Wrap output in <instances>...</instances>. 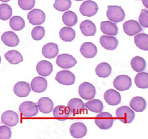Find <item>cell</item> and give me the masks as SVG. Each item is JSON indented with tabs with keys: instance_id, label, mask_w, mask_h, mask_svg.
I'll list each match as a JSON object with an SVG mask.
<instances>
[{
	"instance_id": "30",
	"label": "cell",
	"mask_w": 148,
	"mask_h": 139,
	"mask_svg": "<svg viewBox=\"0 0 148 139\" xmlns=\"http://www.w3.org/2000/svg\"><path fill=\"white\" fill-rule=\"evenodd\" d=\"M85 108L89 110L90 111L96 113H100L103 111L104 109V104L101 102V101L99 100V99H91L89 100L88 102L84 104Z\"/></svg>"
},
{
	"instance_id": "7",
	"label": "cell",
	"mask_w": 148,
	"mask_h": 139,
	"mask_svg": "<svg viewBox=\"0 0 148 139\" xmlns=\"http://www.w3.org/2000/svg\"><path fill=\"white\" fill-rule=\"evenodd\" d=\"M98 10H99L98 5L92 0L84 1V2H82L79 8V11L82 15L88 17H91L96 15Z\"/></svg>"
},
{
	"instance_id": "27",
	"label": "cell",
	"mask_w": 148,
	"mask_h": 139,
	"mask_svg": "<svg viewBox=\"0 0 148 139\" xmlns=\"http://www.w3.org/2000/svg\"><path fill=\"white\" fill-rule=\"evenodd\" d=\"M130 108L136 112H143L147 107V102L145 99L140 96H136L131 99L130 102Z\"/></svg>"
},
{
	"instance_id": "41",
	"label": "cell",
	"mask_w": 148,
	"mask_h": 139,
	"mask_svg": "<svg viewBox=\"0 0 148 139\" xmlns=\"http://www.w3.org/2000/svg\"><path fill=\"white\" fill-rule=\"evenodd\" d=\"M139 24L141 26L145 27V28H148V11L147 10L145 9H142L141 11V14L139 15Z\"/></svg>"
},
{
	"instance_id": "21",
	"label": "cell",
	"mask_w": 148,
	"mask_h": 139,
	"mask_svg": "<svg viewBox=\"0 0 148 139\" xmlns=\"http://www.w3.org/2000/svg\"><path fill=\"white\" fill-rule=\"evenodd\" d=\"M100 29L103 34L108 36H116L119 33V29L116 24L110 21L101 22Z\"/></svg>"
},
{
	"instance_id": "15",
	"label": "cell",
	"mask_w": 148,
	"mask_h": 139,
	"mask_svg": "<svg viewBox=\"0 0 148 139\" xmlns=\"http://www.w3.org/2000/svg\"><path fill=\"white\" fill-rule=\"evenodd\" d=\"M100 44L105 50H114L118 47L119 42L113 36H101L100 37Z\"/></svg>"
},
{
	"instance_id": "26",
	"label": "cell",
	"mask_w": 148,
	"mask_h": 139,
	"mask_svg": "<svg viewBox=\"0 0 148 139\" xmlns=\"http://www.w3.org/2000/svg\"><path fill=\"white\" fill-rule=\"evenodd\" d=\"M59 53L57 44L47 43L42 47V54L47 59H53Z\"/></svg>"
},
{
	"instance_id": "8",
	"label": "cell",
	"mask_w": 148,
	"mask_h": 139,
	"mask_svg": "<svg viewBox=\"0 0 148 139\" xmlns=\"http://www.w3.org/2000/svg\"><path fill=\"white\" fill-rule=\"evenodd\" d=\"M113 86L119 91L127 90L132 86L131 79L127 75H118L113 81Z\"/></svg>"
},
{
	"instance_id": "9",
	"label": "cell",
	"mask_w": 148,
	"mask_h": 139,
	"mask_svg": "<svg viewBox=\"0 0 148 139\" xmlns=\"http://www.w3.org/2000/svg\"><path fill=\"white\" fill-rule=\"evenodd\" d=\"M56 62L59 67L63 69L71 68V67L76 65V63H77L76 59L73 55L66 53L58 55Z\"/></svg>"
},
{
	"instance_id": "18",
	"label": "cell",
	"mask_w": 148,
	"mask_h": 139,
	"mask_svg": "<svg viewBox=\"0 0 148 139\" xmlns=\"http://www.w3.org/2000/svg\"><path fill=\"white\" fill-rule=\"evenodd\" d=\"M53 115L59 121H64L72 116L69 108L64 105L56 106L55 108H53Z\"/></svg>"
},
{
	"instance_id": "28",
	"label": "cell",
	"mask_w": 148,
	"mask_h": 139,
	"mask_svg": "<svg viewBox=\"0 0 148 139\" xmlns=\"http://www.w3.org/2000/svg\"><path fill=\"white\" fill-rule=\"evenodd\" d=\"M5 58L6 60L11 64H18L23 61L22 54L17 50H9L5 54Z\"/></svg>"
},
{
	"instance_id": "40",
	"label": "cell",
	"mask_w": 148,
	"mask_h": 139,
	"mask_svg": "<svg viewBox=\"0 0 148 139\" xmlns=\"http://www.w3.org/2000/svg\"><path fill=\"white\" fill-rule=\"evenodd\" d=\"M18 4L22 10H31L35 5V0H18Z\"/></svg>"
},
{
	"instance_id": "22",
	"label": "cell",
	"mask_w": 148,
	"mask_h": 139,
	"mask_svg": "<svg viewBox=\"0 0 148 139\" xmlns=\"http://www.w3.org/2000/svg\"><path fill=\"white\" fill-rule=\"evenodd\" d=\"M39 110L42 113L48 114L53 110V102L50 98L42 97L37 103Z\"/></svg>"
},
{
	"instance_id": "12",
	"label": "cell",
	"mask_w": 148,
	"mask_h": 139,
	"mask_svg": "<svg viewBox=\"0 0 148 139\" xmlns=\"http://www.w3.org/2000/svg\"><path fill=\"white\" fill-rule=\"evenodd\" d=\"M124 32L128 36H136L142 31L139 22L135 20H128L123 24Z\"/></svg>"
},
{
	"instance_id": "23",
	"label": "cell",
	"mask_w": 148,
	"mask_h": 139,
	"mask_svg": "<svg viewBox=\"0 0 148 139\" xmlns=\"http://www.w3.org/2000/svg\"><path fill=\"white\" fill-rule=\"evenodd\" d=\"M1 39L5 45L9 46V47H16L19 44V39L18 36L14 32H11V31H7L4 33Z\"/></svg>"
},
{
	"instance_id": "29",
	"label": "cell",
	"mask_w": 148,
	"mask_h": 139,
	"mask_svg": "<svg viewBox=\"0 0 148 139\" xmlns=\"http://www.w3.org/2000/svg\"><path fill=\"white\" fill-rule=\"evenodd\" d=\"M112 67L107 62H101L96 67V75L100 78H107L111 74Z\"/></svg>"
},
{
	"instance_id": "3",
	"label": "cell",
	"mask_w": 148,
	"mask_h": 139,
	"mask_svg": "<svg viewBox=\"0 0 148 139\" xmlns=\"http://www.w3.org/2000/svg\"><path fill=\"white\" fill-rule=\"evenodd\" d=\"M107 17L111 22L118 23L124 20L125 18V10L120 6L116 5H110L108 7L107 10Z\"/></svg>"
},
{
	"instance_id": "17",
	"label": "cell",
	"mask_w": 148,
	"mask_h": 139,
	"mask_svg": "<svg viewBox=\"0 0 148 139\" xmlns=\"http://www.w3.org/2000/svg\"><path fill=\"white\" fill-rule=\"evenodd\" d=\"M18 116L13 110H7L2 115V121L8 127H15L18 123Z\"/></svg>"
},
{
	"instance_id": "6",
	"label": "cell",
	"mask_w": 148,
	"mask_h": 139,
	"mask_svg": "<svg viewBox=\"0 0 148 139\" xmlns=\"http://www.w3.org/2000/svg\"><path fill=\"white\" fill-rule=\"evenodd\" d=\"M67 107L69 108L72 116L82 115L85 112V106L84 102L81 99L77 98L71 99L67 103Z\"/></svg>"
},
{
	"instance_id": "20",
	"label": "cell",
	"mask_w": 148,
	"mask_h": 139,
	"mask_svg": "<svg viewBox=\"0 0 148 139\" xmlns=\"http://www.w3.org/2000/svg\"><path fill=\"white\" fill-rule=\"evenodd\" d=\"M14 92L18 97H27L30 92V84L25 81L17 82L14 85Z\"/></svg>"
},
{
	"instance_id": "1",
	"label": "cell",
	"mask_w": 148,
	"mask_h": 139,
	"mask_svg": "<svg viewBox=\"0 0 148 139\" xmlns=\"http://www.w3.org/2000/svg\"><path fill=\"white\" fill-rule=\"evenodd\" d=\"M94 121L95 124L99 129L106 130V129H110L113 127V123H114V118L110 112H101L96 116Z\"/></svg>"
},
{
	"instance_id": "16",
	"label": "cell",
	"mask_w": 148,
	"mask_h": 139,
	"mask_svg": "<svg viewBox=\"0 0 148 139\" xmlns=\"http://www.w3.org/2000/svg\"><path fill=\"white\" fill-rule=\"evenodd\" d=\"M30 86L34 92L36 93H42L47 89V82L43 77L37 76L31 81Z\"/></svg>"
},
{
	"instance_id": "32",
	"label": "cell",
	"mask_w": 148,
	"mask_h": 139,
	"mask_svg": "<svg viewBox=\"0 0 148 139\" xmlns=\"http://www.w3.org/2000/svg\"><path fill=\"white\" fill-rule=\"evenodd\" d=\"M134 42L141 50H148V35L146 34H138L135 36Z\"/></svg>"
},
{
	"instance_id": "42",
	"label": "cell",
	"mask_w": 148,
	"mask_h": 139,
	"mask_svg": "<svg viewBox=\"0 0 148 139\" xmlns=\"http://www.w3.org/2000/svg\"><path fill=\"white\" fill-rule=\"evenodd\" d=\"M11 129L5 125L0 126V139H9L11 138Z\"/></svg>"
},
{
	"instance_id": "44",
	"label": "cell",
	"mask_w": 148,
	"mask_h": 139,
	"mask_svg": "<svg viewBox=\"0 0 148 139\" xmlns=\"http://www.w3.org/2000/svg\"><path fill=\"white\" fill-rule=\"evenodd\" d=\"M0 1L2 2H9V1H10V0H0Z\"/></svg>"
},
{
	"instance_id": "34",
	"label": "cell",
	"mask_w": 148,
	"mask_h": 139,
	"mask_svg": "<svg viewBox=\"0 0 148 139\" xmlns=\"http://www.w3.org/2000/svg\"><path fill=\"white\" fill-rule=\"evenodd\" d=\"M135 84L141 89L148 88V73L140 72L135 77Z\"/></svg>"
},
{
	"instance_id": "38",
	"label": "cell",
	"mask_w": 148,
	"mask_h": 139,
	"mask_svg": "<svg viewBox=\"0 0 148 139\" xmlns=\"http://www.w3.org/2000/svg\"><path fill=\"white\" fill-rule=\"evenodd\" d=\"M71 7V0H55L53 5V8L58 11H66Z\"/></svg>"
},
{
	"instance_id": "19",
	"label": "cell",
	"mask_w": 148,
	"mask_h": 139,
	"mask_svg": "<svg viewBox=\"0 0 148 139\" xmlns=\"http://www.w3.org/2000/svg\"><path fill=\"white\" fill-rule=\"evenodd\" d=\"M80 53L84 57L91 59L95 57L97 54V47L91 42H85L82 44L80 48Z\"/></svg>"
},
{
	"instance_id": "4",
	"label": "cell",
	"mask_w": 148,
	"mask_h": 139,
	"mask_svg": "<svg viewBox=\"0 0 148 139\" xmlns=\"http://www.w3.org/2000/svg\"><path fill=\"white\" fill-rule=\"evenodd\" d=\"M18 110L23 117L33 118L38 114L39 108L37 104L32 101H25L20 104Z\"/></svg>"
},
{
	"instance_id": "11",
	"label": "cell",
	"mask_w": 148,
	"mask_h": 139,
	"mask_svg": "<svg viewBox=\"0 0 148 139\" xmlns=\"http://www.w3.org/2000/svg\"><path fill=\"white\" fill-rule=\"evenodd\" d=\"M46 16L40 9H33L27 14V19L33 25H40L45 21Z\"/></svg>"
},
{
	"instance_id": "35",
	"label": "cell",
	"mask_w": 148,
	"mask_h": 139,
	"mask_svg": "<svg viewBox=\"0 0 148 139\" xmlns=\"http://www.w3.org/2000/svg\"><path fill=\"white\" fill-rule=\"evenodd\" d=\"M62 21L66 26L72 27L77 23L78 17L74 12L68 10V11L64 12L62 15Z\"/></svg>"
},
{
	"instance_id": "37",
	"label": "cell",
	"mask_w": 148,
	"mask_h": 139,
	"mask_svg": "<svg viewBox=\"0 0 148 139\" xmlns=\"http://www.w3.org/2000/svg\"><path fill=\"white\" fill-rule=\"evenodd\" d=\"M12 8L8 4L0 5V19L3 21L8 20L12 16Z\"/></svg>"
},
{
	"instance_id": "43",
	"label": "cell",
	"mask_w": 148,
	"mask_h": 139,
	"mask_svg": "<svg viewBox=\"0 0 148 139\" xmlns=\"http://www.w3.org/2000/svg\"><path fill=\"white\" fill-rule=\"evenodd\" d=\"M142 2H143V5H145V8H147L148 5H147V0H142Z\"/></svg>"
},
{
	"instance_id": "2",
	"label": "cell",
	"mask_w": 148,
	"mask_h": 139,
	"mask_svg": "<svg viewBox=\"0 0 148 139\" xmlns=\"http://www.w3.org/2000/svg\"><path fill=\"white\" fill-rule=\"evenodd\" d=\"M116 117L122 123L130 124L135 118V112L130 107L121 106L116 110Z\"/></svg>"
},
{
	"instance_id": "36",
	"label": "cell",
	"mask_w": 148,
	"mask_h": 139,
	"mask_svg": "<svg viewBox=\"0 0 148 139\" xmlns=\"http://www.w3.org/2000/svg\"><path fill=\"white\" fill-rule=\"evenodd\" d=\"M9 24H10V27L16 31H19L25 27V20L22 17L18 16H15L12 17L10 19Z\"/></svg>"
},
{
	"instance_id": "46",
	"label": "cell",
	"mask_w": 148,
	"mask_h": 139,
	"mask_svg": "<svg viewBox=\"0 0 148 139\" xmlns=\"http://www.w3.org/2000/svg\"><path fill=\"white\" fill-rule=\"evenodd\" d=\"M75 1H82V0H75Z\"/></svg>"
},
{
	"instance_id": "25",
	"label": "cell",
	"mask_w": 148,
	"mask_h": 139,
	"mask_svg": "<svg viewBox=\"0 0 148 139\" xmlns=\"http://www.w3.org/2000/svg\"><path fill=\"white\" fill-rule=\"evenodd\" d=\"M36 71L42 76H48L53 72V64L48 61H40L36 65Z\"/></svg>"
},
{
	"instance_id": "31",
	"label": "cell",
	"mask_w": 148,
	"mask_h": 139,
	"mask_svg": "<svg viewBox=\"0 0 148 139\" xmlns=\"http://www.w3.org/2000/svg\"><path fill=\"white\" fill-rule=\"evenodd\" d=\"M130 65L133 71L137 73H140L145 71L147 64L144 58L141 56H135L130 62Z\"/></svg>"
},
{
	"instance_id": "45",
	"label": "cell",
	"mask_w": 148,
	"mask_h": 139,
	"mask_svg": "<svg viewBox=\"0 0 148 139\" xmlns=\"http://www.w3.org/2000/svg\"><path fill=\"white\" fill-rule=\"evenodd\" d=\"M1 61H2V59H1V56H0V63H1Z\"/></svg>"
},
{
	"instance_id": "5",
	"label": "cell",
	"mask_w": 148,
	"mask_h": 139,
	"mask_svg": "<svg viewBox=\"0 0 148 139\" xmlns=\"http://www.w3.org/2000/svg\"><path fill=\"white\" fill-rule=\"evenodd\" d=\"M79 94L80 97L84 100H91L95 97L96 94V88L89 82H83L79 87Z\"/></svg>"
},
{
	"instance_id": "13",
	"label": "cell",
	"mask_w": 148,
	"mask_h": 139,
	"mask_svg": "<svg viewBox=\"0 0 148 139\" xmlns=\"http://www.w3.org/2000/svg\"><path fill=\"white\" fill-rule=\"evenodd\" d=\"M70 132L74 138H82L86 136L88 129L83 123L75 122L71 126Z\"/></svg>"
},
{
	"instance_id": "14",
	"label": "cell",
	"mask_w": 148,
	"mask_h": 139,
	"mask_svg": "<svg viewBox=\"0 0 148 139\" xmlns=\"http://www.w3.org/2000/svg\"><path fill=\"white\" fill-rule=\"evenodd\" d=\"M104 98L105 101L111 106H116L121 103V95L116 90H108L106 92H104Z\"/></svg>"
},
{
	"instance_id": "33",
	"label": "cell",
	"mask_w": 148,
	"mask_h": 139,
	"mask_svg": "<svg viewBox=\"0 0 148 139\" xmlns=\"http://www.w3.org/2000/svg\"><path fill=\"white\" fill-rule=\"evenodd\" d=\"M59 37L64 42H72L76 37V32L73 28L69 27H64L59 31Z\"/></svg>"
},
{
	"instance_id": "39",
	"label": "cell",
	"mask_w": 148,
	"mask_h": 139,
	"mask_svg": "<svg viewBox=\"0 0 148 139\" xmlns=\"http://www.w3.org/2000/svg\"><path fill=\"white\" fill-rule=\"evenodd\" d=\"M45 34V27L42 26H36L31 31V36L33 39L36 41H39L44 38Z\"/></svg>"
},
{
	"instance_id": "10",
	"label": "cell",
	"mask_w": 148,
	"mask_h": 139,
	"mask_svg": "<svg viewBox=\"0 0 148 139\" xmlns=\"http://www.w3.org/2000/svg\"><path fill=\"white\" fill-rule=\"evenodd\" d=\"M56 80L62 85H72L76 81V76L72 72L68 71H62L57 73Z\"/></svg>"
},
{
	"instance_id": "24",
	"label": "cell",
	"mask_w": 148,
	"mask_h": 139,
	"mask_svg": "<svg viewBox=\"0 0 148 139\" xmlns=\"http://www.w3.org/2000/svg\"><path fill=\"white\" fill-rule=\"evenodd\" d=\"M80 30L82 34L85 36H92L96 33V27L95 24L90 20H84L80 24Z\"/></svg>"
}]
</instances>
